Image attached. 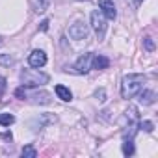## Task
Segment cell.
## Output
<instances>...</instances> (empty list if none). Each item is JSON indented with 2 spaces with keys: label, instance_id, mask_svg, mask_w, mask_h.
<instances>
[{
  "label": "cell",
  "instance_id": "obj_8",
  "mask_svg": "<svg viewBox=\"0 0 158 158\" xmlns=\"http://www.w3.org/2000/svg\"><path fill=\"white\" fill-rule=\"evenodd\" d=\"M154 99H156V93H154V91H151V89L139 91V102H141L143 106H151V104L154 102Z\"/></svg>",
  "mask_w": 158,
  "mask_h": 158
},
{
  "label": "cell",
  "instance_id": "obj_3",
  "mask_svg": "<svg viewBox=\"0 0 158 158\" xmlns=\"http://www.w3.org/2000/svg\"><path fill=\"white\" fill-rule=\"evenodd\" d=\"M91 28H93V32L97 34L99 39H104V34H106V19H104V15L99 10H95L91 13Z\"/></svg>",
  "mask_w": 158,
  "mask_h": 158
},
{
  "label": "cell",
  "instance_id": "obj_7",
  "mask_svg": "<svg viewBox=\"0 0 158 158\" xmlns=\"http://www.w3.org/2000/svg\"><path fill=\"white\" fill-rule=\"evenodd\" d=\"M28 63H30V67L39 69V67H43V65L47 63V54H45L43 50H34V52L28 56Z\"/></svg>",
  "mask_w": 158,
  "mask_h": 158
},
{
  "label": "cell",
  "instance_id": "obj_17",
  "mask_svg": "<svg viewBox=\"0 0 158 158\" xmlns=\"http://www.w3.org/2000/svg\"><path fill=\"white\" fill-rule=\"evenodd\" d=\"M139 127H141V128H143L145 132H152V130H154V125H152L151 121H143V123H141Z\"/></svg>",
  "mask_w": 158,
  "mask_h": 158
},
{
  "label": "cell",
  "instance_id": "obj_2",
  "mask_svg": "<svg viewBox=\"0 0 158 158\" xmlns=\"http://www.w3.org/2000/svg\"><path fill=\"white\" fill-rule=\"evenodd\" d=\"M21 80H23V86H26V88H37V86H45L48 82V74L37 71L35 67L24 69L21 73Z\"/></svg>",
  "mask_w": 158,
  "mask_h": 158
},
{
  "label": "cell",
  "instance_id": "obj_11",
  "mask_svg": "<svg viewBox=\"0 0 158 158\" xmlns=\"http://www.w3.org/2000/svg\"><path fill=\"white\" fill-rule=\"evenodd\" d=\"M32 101L35 102V104H50V93H47V91H41V93H34L32 95Z\"/></svg>",
  "mask_w": 158,
  "mask_h": 158
},
{
  "label": "cell",
  "instance_id": "obj_6",
  "mask_svg": "<svg viewBox=\"0 0 158 158\" xmlns=\"http://www.w3.org/2000/svg\"><path fill=\"white\" fill-rule=\"evenodd\" d=\"M99 8H101V13L106 19H110V21L115 19L117 11H115V6H114V0H99Z\"/></svg>",
  "mask_w": 158,
  "mask_h": 158
},
{
  "label": "cell",
  "instance_id": "obj_19",
  "mask_svg": "<svg viewBox=\"0 0 158 158\" xmlns=\"http://www.w3.org/2000/svg\"><path fill=\"white\" fill-rule=\"evenodd\" d=\"M4 91H6V78L0 76V97L4 95Z\"/></svg>",
  "mask_w": 158,
  "mask_h": 158
},
{
  "label": "cell",
  "instance_id": "obj_23",
  "mask_svg": "<svg viewBox=\"0 0 158 158\" xmlns=\"http://www.w3.org/2000/svg\"><path fill=\"white\" fill-rule=\"evenodd\" d=\"M141 2H143V0H136V4H141Z\"/></svg>",
  "mask_w": 158,
  "mask_h": 158
},
{
  "label": "cell",
  "instance_id": "obj_14",
  "mask_svg": "<svg viewBox=\"0 0 158 158\" xmlns=\"http://www.w3.org/2000/svg\"><path fill=\"white\" fill-rule=\"evenodd\" d=\"M23 156H24V158H35V156H37V151H35L32 145H26V147L23 149Z\"/></svg>",
  "mask_w": 158,
  "mask_h": 158
},
{
  "label": "cell",
  "instance_id": "obj_12",
  "mask_svg": "<svg viewBox=\"0 0 158 158\" xmlns=\"http://www.w3.org/2000/svg\"><path fill=\"white\" fill-rule=\"evenodd\" d=\"M13 123H15V117L11 114H0V125L2 127H10Z\"/></svg>",
  "mask_w": 158,
  "mask_h": 158
},
{
  "label": "cell",
  "instance_id": "obj_22",
  "mask_svg": "<svg viewBox=\"0 0 158 158\" xmlns=\"http://www.w3.org/2000/svg\"><path fill=\"white\" fill-rule=\"evenodd\" d=\"M104 97H106V93H104V89H99V91H97V99H99V101H106Z\"/></svg>",
  "mask_w": 158,
  "mask_h": 158
},
{
  "label": "cell",
  "instance_id": "obj_9",
  "mask_svg": "<svg viewBox=\"0 0 158 158\" xmlns=\"http://www.w3.org/2000/svg\"><path fill=\"white\" fill-rule=\"evenodd\" d=\"M110 65V60L106 56H93V61H91V67L97 69V71H102V69H108Z\"/></svg>",
  "mask_w": 158,
  "mask_h": 158
},
{
  "label": "cell",
  "instance_id": "obj_21",
  "mask_svg": "<svg viewBox=\"0 0 158 158\" xmlns=\"http://www.w3.org/2000/svg\"><path fill=\"white\" fill-rule=\"evenodd\" d=\"M15 95H17V97H19V99H23V101H24V99H26V93H24V89H23V88H19V89H17V91H15Z\"/></svg>",
  "mask_w": 158,
  "mask_h": 158
},
{
  "label": "cell",
  "instance_id": "obj_15",
  "mask_svg": "<svg viewBox=\"0 0 158 158\" xmlns=\"http://www.w3.org/2000/svg\"><path fill=\"white\" fill-rule=\"evenodd\" d=\"M13 58L10 56V54H0V65H4V67H10V65H13Z\"/></svg>",
  "mask_w": 158,
  "mask_h": 158
},
{
  "label": "cell",
  "instance_id": "obj_4",
  "mask_svg": "<svg viewBox=\"0 0 158 158\" xmlns=\"http://www.w3.org/2000/svg\"><path fill=\"white\" fill-rule=\"evenodd\" d=\"M67 34H69V37L74 39V41H86L88 35H89V30H88V26H86L84 23H74V24L69 26Z\"/></svg>",
  "mask_w": 158,
  "mask_h": 158
},
{
  "label": "cell",
  "instance_id": "obj_13",
  "mask_svg": "<svg viewBox=\"0 0 158 158\" xmlns=\"http://www.w3.org/2000/svg\"><path fill=\"white\" fill-rule=\"evenodd\" d=\"M123 154L125 156H132L134 154V143H132V139H125V143H123Z\"/></svg>",
  "mask_w": 158,
  "mask_h": 158
},
{
  "label": "cell",
  "instance_id": "obj_1",
  "mask_svg": "<svg viewBox=\"0 0 158 158\" xmlns=\"http://www.w3.org/2000/svg\"><path fill=\"white\" fill-rule=\"evenodd\" d=\"M143 82H145V76L139 73H132L127 74L121 82V97L123 99H132L136 97L141 89H143Z\"/></svg>",
  "mask_w": 158,
  "mask_h": 158
},
{
  "label": "cell",
  "instance_id": "obj_10",
  "mask_svg": "<svg viewBox=\"0 0 158 158\" xmlns=\"http://www.w3.org/2000/svg\"><path fill=\"white\" fill-rule=\"evenodd\" d=\"M56 95H58V99H61V101H65V102H69V101L73 99L69 88H65V86H61V84L56 86Z\"/></svg>",
  "mask_w": 158,
  "mask_h": 158
},
{
  "label": "cell",
  "instance_id": "obj_16",
  "mask_svg": "<svg viewBox=\"0 0 158 158\" xmlns=\"http://www.w3.org/2000/svg\"><path fill=\"white\" fill-rule=\"evenodd\" d=\"M143 45H145V48H147L149 52H152V50H154V41H152L151 37H145V39H143Z\"/></svg>",
  "mask_w": 158,
  "mask_h": 158
},
{
  "label": "cell",
  "instance_id": "obj_5",
  "mask_svg": "<svg viewBox=\"0 0 158 158\" xmlns=\"http://www.w3.org/2000/svg\"><path fill=\"white\" fill-rule=\"evenodd\" d=\"M91 61H93V54H91V52L82 54L80 58L74 61V71H76V73H88V71L91 69Z\"/></svg>",
  "mask_w": 158,
  "mask_h": 158
},
{
  "label": "cell",
  "instance_id": "obj_24",
  "mask_svg": "<svg viewBox=\"0 0 158 158\" xmlns=\"http://www.w3.org/2000/svg\"><path fill=\"white\" fill-rule=\"evenodd\" d=\"M0 47H2V39H0Z\"/></svg>",
  "mask_w": 158,
  "mask_h": 158
},
{
  "label": "cell",
  "instance_id": "obj_20",
  "mask_svg": "<svg viewBox=\"0 0 158 158\" xmlns=\"http://www.w3.org/2000/svg\"><path fill=\"white\" fill-rule=\"evenodd\" d=\"M48 24H50V23H48V19H45V21L41 23V26H39V30H41V32H47V30H48Z\"/></svg>",
  "mask_w": 158,
  "mask_h": 158
},
{
  "label": "cell",
  "instance_id": "obj_18",
  "mask_svg": "<svg viewBox=\"0 0 158 158\" xmlns=\"http://www.w3.org/2000/svg\"><path fill=\"white\" fill-rule=\"evenodd\" d=\"M52 0H39V10L37 11H47V8L50 6Z\"/></svg>",
  "mask_w": 158,
  "mask_h": 158
}]
</instances>
